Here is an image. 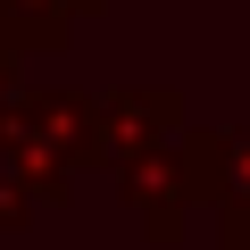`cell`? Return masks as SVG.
Listing matches in <instances>:
<instances>
[{"label":"cell","instance_id":"cell-1","mask_svg":"<svg viewBox=\"0 0 250 250\" xmlns=\"http://www.w3.org/2000/svg\"><path fill=\"white\" fill-rule=\"evenodd\" d=\"M92 117L100 92H25L0 117V233L67 208L75 175L92 167Z\"/></svg>","mask_w":250,"mask_h":250},{"label":"cell","instance_id":"cell-2","mask_svg":"<svg viewBox=\"0 0 250 250\" xmlns=\"http://www.w3.org/2000/svg\"><path fill=\"white\" fill-rule=\"evenodd\" d=\"M192 134V100L175 83H108L100 92V117H92V167L125 175L150 150H175Z\"/></svg>","mask_w":250,"mask_h":250},{"label":"cell","instance_id":"cell-3","mask_svg":"<svg viewBox=\"0 0 250 250\" xmlns=\"http://www.w3.org/2000/svg\"><path fill=\"white\" fill-rule=\"evenodd\" d=\"M192 142V134H184ZM150 150V159H134L117 175V200L142 217V233L150 242H184V225H192V208H200V175H192V150Z\"/></svg>","mask_w":250,"mask_h":250},{"label":"cell","instance_id":"cell-4","mask_svg":"<svg viewBox=\"0 0 250 250\" xmlns=\"http://www.w3.org/2000/svg\"><path fill=\"white\" fill-rule=\"evenodd\" d=\"M100 9H108V0H0V17H9V34L25 42V59L34 50H67L75 25L100 17Z\"/></svg>","mask_w":250,"mask_h":250},{"label":"cell","instance_id":"cell-5","mask_svg":"<svg viewBox=\"0 0 250 250\" xmlns=\"http://www.w3.org/2000/svg\"><path fill=\"white\" fill-rule=\"evenodd\" d=\"M217 250H250V217H225L217 225Z\"/></svg>","mask_w":250,"mask_h":250}]
</instances>
